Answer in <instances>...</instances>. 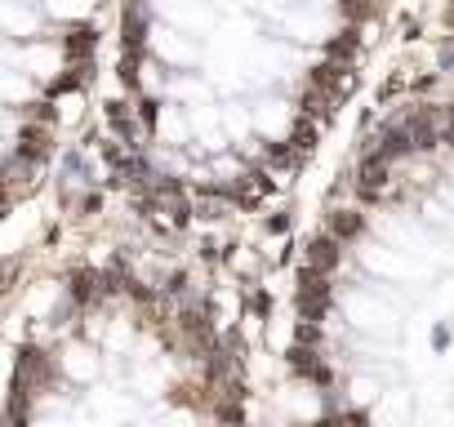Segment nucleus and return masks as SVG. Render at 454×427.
I'll return each mask as SVG.
<instances>
[{
	"mask_svg": "<svg viewBox=\"0 0 454 427\" xmlns=\"http://www.w3.org/2000/svg\"><path fill=\"white\" fill-rule=\"evenodd\" d=\"M308 263H312L317 272H330V268L339 263V237H321V241H312Z\"/></svg>",
	"mask_w": 454,
	"mask_h": 427,
	"instance_id": "1",
	"label": "nucleus"
},
{
	"mask_svg": "<svg viewBox=\"0 0 454 427\" xmlns=\"http://www.w3.org/2000/svg\"><path fill=\"white\" fill-rule=\"evenodd\" d=\"M356 232H361V214H356V209H334V214H330V237L348 241V237H356Z\"/></svg>",
	"mask_w": 454,
	"mask_h": 427,
	"instance_id": "2",
	"label": "nucleus"
}]
</instances>
